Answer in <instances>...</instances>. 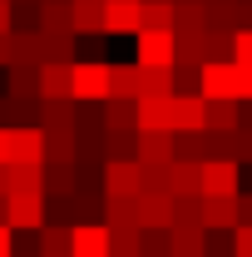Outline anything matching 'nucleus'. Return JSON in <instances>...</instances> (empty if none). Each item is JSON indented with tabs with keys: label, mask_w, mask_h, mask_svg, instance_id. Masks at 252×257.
Masks as SVG:
<instances>
[{
	"label": "nucleus",
	"mask_w": 252,
	"mask_h": 257,
	"mask_svg": "<svg viewBox=\"0 0 252 257\" xmlns=\"http://www.w3.org/2000/svg\"><path fill=\"white\" fill-rule=\"evenodd\" d=\"M0 193H10V163H0Z\"/></svg>",
	"instance_id": "obj_38"
},
{
	"label": "nucleus",
	"mask_w": 252,
	"mask_h": 257,
	"mask_svg": "<svg viewBox=\"0 0 252 257\" xmlns=\"http://www.w3.org/2000/svg\"><path fill=\"white\" fill-rule=\"evenodd\" d=\"M10 242H15V227L0 223V257H15V252H10Z\"/></svg>",
	"instance_id": "obj_34"
},
{
	"label": "nucleus",
	"mask_w": 252,
	"mask_h": 257,
	"mask_svg": "<svg viewBox=\"0 0 252 257\" xmlns=\"http://www.w3.org/2000/svg\"><path fill=\"white\" fill-rule=\"evenodd\" d=\"M178 128H208V99L198 94H173V134Z\"/></svg>",
	"instance_id": "obj_15"
},
{
	"label": "nucleus",
	"mask_w": 252,
	"mask_h": 257,
	"mask_svg": "<svg viewBox=\"0 0 252 257\" xmlns=\"http://www.w3.org/2000/svg\"><path fill=\"white\" fill-rule=\"evenodd\" d=\"M5 94L10 99H40V64L10 60L5 64Z\"/></svg>",
	"instance_id": "obj_12"
},
{
	"label": "nucleus",
	"mask_w": 252,
	"mask_h": 257,
	"mask_svg": "<svg viewBox=\"0 0 252 257\" xmlns=\"http://www.w3.org/2000/svg\"><path fill=\"white\" fill-rule=\"evenodd\" d=\"M109 69L104 60H74V99L84 104H104L109 99Z\"/></svg>",
	"instance_id": "obj_5"
},
{
	"label": "nucleus",
	"mask_w": 252,
	"mask_h": 257,
	"mask_svg": "<svg viewBox=\"0 0 252 257\" xmlns=\"http://www.w3.org/2000/svg\"><path fill=\"white\" fill-rule=\"evenodd\" d=\"M0 223H5V193H0Z\"/></svg>",
	"instance_id": "obj_39"
},
{
	"label": "nucleus",
	"mask_w": 252,
	"mask_h": 257,
	"mask_svg": "<svg viewBox=\"0 0 252 257\" xmlns=\"http://www.w3.org/2000/svg\"><path fill=\"white\" fill-rule=\"evenodd\" d=\"M134 40H139V55H134L139 64H173L178 60V35L173 30H139Z\"/></svg>",
	"instance_id": "obj_7"
},
{
	"label": "nucleus",
	"mask_w": 252,
	"mask_h": 257,
	"mask_svg": "<svg viewBox=\"0 0 252 257\" xmlns=\"http://www.w3.org/2000/svg\"><path fill=\"white\" fill-rule=\"evenodd\" d=\"M40 99H74V64H40Z\"/></svg>",
	"instance_id": "obj_13"
},
{
	"label": "nucleus",
	"mask_w": 252,
	"mask_h": 257,
	"mask_svg": "<svg viewBox=\"0 0 252 257\" xmlns=\"http://www.w3.org/2000/svg\"><path fill=\"white\" fill-rule=\"evenodd\" d=\"M40 257H45V252H40Z\"/></svg>",
	"instance_id": "obj_41"
},
{
	"label": "nucleus",
	"mask_w": 252,
	"mask_h": 257,
	"mask_svg": "<svg viewBox=\"0 0 252 257\" xmlns=\"http://www.w3.org/2000/svg\"><path fill=\"white\" fill-rule=\"evenodd\" d=\"M144 0H104V35H139Z\"/></svg>",
	"instance_id": "obj_9"
},
{
	"label": "nucleus",
	"mask_w": 252,
	"mask_h": 257,
	"mask_svg": "<svg viewBox=\"0 0 252 257\" xmlns=\"http://www.w3.org/2000/svg\"><path fill=\"white\" fill-rule=\"evenodd\" d=\"M237 128H252V99H242V124Z\"/></svg>",
	"instance_id": "obj_37"
},
{
	"label": "nucleus",
	"mask_w": 252,
	"mask_h": 257,
	"mask_svg": "<svg viewBox=\"0 0 252 257\" xmlns=\"http://www.w3.org/2000/svg\"><path fill=\"white\" fill-rule=\"evenodd\" d=\"M242 124V99H208V128L213 134H232Z\"/></svg>",
	"instance_id": "obj_20"
},
{
	"label": "nucleus",
	"mask_w": 252,
	"mask_h": 257,
	"mask_svg": "<svg viewBox=\"0 0 252 257\" xmlns=\"http://www.w3.org/2000/svg\"><path fill=\"white\" fill-rule=\"evenodd\" d=\"M144 94V64H114L109 69V99H139Z\"/></svg>",
	"instance_id": "obj_16"
},
{
	"label": "nucleus",
	"mask_w": 252,
	"mask_h": 257,
	"mask_svg": "<svg viewBox=\"0 0 252 257\" xmlns=\"http://www.w3.org/2000/svg\"><path fill=\"white\" fill-rule=\"evenodd\" d=\"M198 94L203 99H242V64L237 60H208L198 74Z\"/></svg>",
	"instance_id": "obj_2"
},
{
	"label": "nucleus",
	"mask_w": 252,
	"mask_h": 257,
	"mask_svg": "<svg viewBox=\"0 0 252 257\" xmlns=\"http://www.w3.org/2000/svg\"><path fill=\"white\" fill-rule=\"evenodd\" d=\"M168 193H173V198L203 193V163L198 159H173L168 163Z\"/></svg>",
	"instance_id": "obj_14"
},
{
	"label": "nucleus",
	"mask_w": 252,
	"mask_h": 257,
	"mask_svg": "<svg viewBox=\"0 0 252 257\" xmlns=\"http://www.w3.org/2000/svg\"><path fill=\"white\" fill-rule=\"evenodd\" d=\"M15 30V0H0V35Z\"/></svg>",
	"instance_id": "obj_33"
},
{
	"label": "nucleus",
	"mask_w": 252,
	"mask_h": 257,
	"mask_svg": "<svg viewBox=\"0 0 252 257\" xmlns=\"http://www.w3.org/2000/svg\"><path fill=\"white\" fill-rule=\"evenodd\" d=\"M242 223V203L227 198V193H203V227H218V232H232Z\"/></svg>",
	"instance_id": "obj_10"
},
{
	"label": "nucleus",
	"mask_w": 252,
	"mask_h": 257,
	"mask_svg": "<svg viewBox=\"0 0 252 257\" xmlns=\"http://www.w3.org/2000/svg\"><path fill=\"white\" fill-rule=\"evenodd\" d=\"M104 144H109V159H139V128H129V134H104Z\"/></svg>",
	"instance_id": "obj_28"
},
{
	"label": "nucleus",
	"mask_w": 252,
	"mask_h": 257,
	"mask_svg": "<svg viewBox=\"0 0 252 257\" xmlns=\"http://www.w3.org/2000/svg\"><path fill=\"white\" fill-rule=\"evenodd\" d=\"M74 40H79L74 30H64V35H55V30H40V50H45V64H50V60L74 64V60H79V55H74Z\"/></svg>",
	"instance_id": "obj_22"
},
{
	"label": "nucleus",
	"mask_w": 252,
	"mask_h": 257,
	"mask_svg": "<svg viewBox=\"0 0 252 257\" xmlns=\"http://www.w3.org/2000/svg\"><path fill=\"white\" fill-rule=\"evenodd\" d=\"M203 193H227V198H237V193H242V163L237 159H208L203 163Z\"/></svg>",
	"instance_id": "obj_8"
},
{
	"label": "nucleus",
	"mask_w": 252,
	"mask_h": 257,
	"mask_svg": "<svg viewBox=\"0 0 252 257\" xmlns=\"http://www.w3.org/2000/svg\"><path fill=\"white\" fill-rule=\"evenodd\" d=\"M45 188H10L5 193V223L15 227V232H40V227L50 223V213H45Z\"/></svg>",
	"instance_id": "obj_1"
},
{
	"label": "nucleus",
	"mask_w": 252,
	"mask_h": 257,
	"mask_svg": "<svg viewBox=\"0 0 252 257\" xmlns=\"http://www.w3.org/2000/svg\"><path fill=\"white\" fill-rule=\"evenodd\" d=\"M10 188H45V163H10Z\"/></svg>",
	"instance_id": "obj_27"
},
{
	"label": "nucleus",
	"mask_w": 252,
	"mask_h": 257,
	"mask_svg": "<svg viewBox=\"0 0 252 257\" xmlns=\"http://www.w3.org/2000/svg\"><path fill=\"white\" fill-rule=\"evenodd\" d=\"M139 257H144V252H139Z\"/></svg>",
	"instance_id": "obj_40"
},
{
	"label": "nucleus",
	"mask_w": 252,
	"mask_h": 257,
	"mask_svg": "<svg viewBox=\"0 0 252 257\" xmlns=\"http://www.w3.org/2000/svg\"><path fill=\"white\" fill-rule=\"evenodd\" d=\"M178 5L173 0H144V30H173Z\"/></svg>",
	"instance_id": "obj_24"
},
{
	"label": "nucleus",
	"mask_w": 252,
	"mask_h": 257,
	"mask_svg": "<svg viewBox=\"0 0 252 257\" xmlns=\"http://www.w3.org/2000/svg\"><path fill=\"white\" fill-rule=\"evenodd\" d=\"M237 203H242V223H252V188L237 193Z\"/></svg>",
	"instance_id": "obj_36"
},
{
	"label": "nucleus",
	"mask_w": 252,
	"mask_h": 257,
	"mask_svg": "<svg viewBox=\"0 0 252 257\" xmlns=\"http://www.w3.org/2000/svg\"><path fill=\"white\" fill-rule=\"evenodd\" d=\"M74 35H104V0H74Z\"/></svg>",
	"instance_id": "obj_23"
},
{
	"label": "nucleus",
	"mask_w": 252,
	"mask_h": 257,
	"mask_svg": "<svg viewBox=\"0 0 252 257\" xmlns=\"http://www.w3.org/2000/svg\"><path fill=\"white\" fill-rule=\"evenodd\" d=\"M139 223L144 227H173V193L168 188H144L139 193Z\"/></svg>",
	"instance_id": "obj_11"
},
{
	"label": "nucleus",
	"mask_w": 252,
	"mask_h": 257,
	"mask_svg": "<svg viewBox=\"0 0 252 257\" xmlns=\"http://www.w3.org/2000/svg\"><path fill=\"white\" fill-rule=\"evenodd\" d=\"M69 257H114V232L104 218H89V223H74V247Z\"/></svg>",
	"instance_id": "obj_6"
},
{
	"label": "nucleus",
	"mask_w": 252,
	"mask_h": 257,
	"mask_svg": "<svg viewBox=\"0 0 252 257\" xmlns=\"http://www.w3.org/2000/svg\"><path fill=\"white\" fill-rule=\"evenodd\" d=\"M0 163H15V128L0 124Z\"/></svg>",
	"instance_id": "obj_32"
},
{
	"label": "nucleus",
	"mask_w": 252,
	"mask_h": 257,
	"mask_svg": "<svg viewBox=\"0 0 252 257\" xmlns=\"http://www.w3.org/2000/svg\"><path fill=\"white\" fill-rule=\"evenodd\" d=\"M104 223L109 227L139 223V198H104Z\"/></svg>",
	"instance_id": "obj_25"
},
{
	"label": "nucleus",
	"mask_w": 252,
	"mask_h": 257,
	"mask_svg": "<svg viewBox=\"0 0 252 257\" xmlns=\"http://www.w3.org/2000/svg\"><path fill=\"white\" fill-rule=\"evenodd\" d=\"M232 257H252V223L232 227Z\"/></svg>",
	"instance_id": "obj_30"
},
{
	"label": "nucleus",
	"mask_w": 252,
	"mask_h": 257,
	"mask_svg": "<svg viewBox=\"0 0 252 257\" xmlns=\"http://www.w3.org/2000/svg\"><path fill=\"white\" fill-rule=\"evenodd\" d=\"M139 128H173V94H144L139 99Z\"/></svg>",
	"instance_id": "obj_17"
},
{
	"label": "nucleus",
	"mask_w": 252,
	"mask_h": 257,
	"mask_svg": "<svg viewBox=\"0 0 252 257\" xmlns=\"http://www.w3.org/2000/svg\"><path fill=\"white\" fill-rule=\"evenodd\" d=\"M178 159L173 128H139V163L149 173H168V163Z\"/></svg>",
	"instance_id": "obj_4"
},
{
	"label": "nucleus",
	"mask_w": 252,
	"mask_h": 257,
	"mask_svg": "<svg viewBox=\"0 0 252 257\" xmlns=\"http://www.w3.org/2000/svg\"><path fill=\"white\" fill-rule=\"evenodd\" d=\"M149 188V168L139 159H109L104 163V198H139Z\"/></svg>",
	"instance_id": "obj_3"
},
{
	"label": "nucleus",
	"mask_w": 252,
	"mask_h": 257,
	"mask_svg": "<svg viewBox=\"0 0 252 257\" xmlns=\"http://www.w3.org/2000/svg\"><path fill=\"white\" fill-rule=\"evenodd\" d=\"M144 94H173V64H144Z\"/></svg>",
	"instance_id": "obj_26"
},
{
	"label": "nucleus",
	"mask_w": 252,
	"mask_h": 257,
	"mask_svg": "<svg viewBox=\"0 0 252 257\" xmlns=\"http://www.w3.org/2000/svg\"><path fill=\"white\" fill-rule=\"evenodd\" d=\"M232 60H237V64H252V30H237V35H232Z\"/></svg>",
	"instance_id": "obj_31"
},
{
	"label": "nucleus",
	"mask_w": 252,
	"mask_h": 257,
	"mask_svg": "<svg viewBox=\"0 0 252 257\" xmlns=\"http://www.w3.org/2000/svg\"><path fill=\"white\" fill-rule=\"evenodd\" d=\"M15 60V45H10V35H0V69Z\"/></svg>",
	"instance_id": "obj_35"
},
{
	"label": "nucleus",
	"mask_w": 252,
	"mask_h": 257,
	"mask_svg": "<svg viewBox=\"0 0 252 257\" xmlns=\"http://www.w3.org/2000/svg\"><path fill=\"white\" fill-rule=\"evenodd\" d=\"M139 128V99H104V134Z\"/></svg>",
	"instance_id": "obj_18"
},
{
	"label": "nucleus",
	"mask_w": 252,
	"mask_h": 257,
	"mask_svg": "<svg viewBox=\"0 0 252 257\" xmlns=\"http://www.w3.org/2000/svg\"><path fill=\"white\" fill-rule=\"evenodd\" d=\"M35 237H40V252L45 257H69V247H74V223H64V218L60 223H45Z\"/></svg>",
	"instance_id": "obj_19"
},
{
	"label": "nucleus",
	"mask_w": 252,
	"mask_h": 257,
	"mask_svg": "<svg viewBox=\"0 0 252 257\" xmlns=\"http://www.w3.org/2000/svg\"><path fill=\"white\" fill-rule=\"evenodd\" d=\"M173 223H203V193L173 198Z\"/></svg>",
	"instance_id": "obj_29"
},
{
	"label": "nucleus",
	"mask_w": 252,
	"mask_h": 257,
	"mask_svg": "<svg viewBox=\"0 0 252 257\" xmlns=\"http://www.w3.org/2000/svg\"><path fill=\"white\" fill-rule=\"evenodd\" d=\"M173 5H178L173 35H203L208 30V0H173Z\"/></svg>",
	"instance_id": "obj_21"
}]
</instances>
